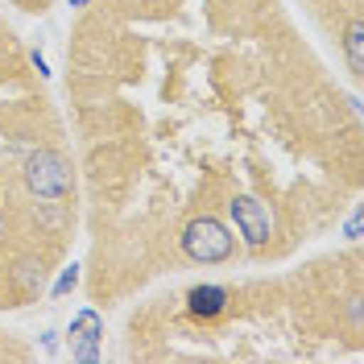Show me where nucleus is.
Returning <instances> with one entry per match:
<instances>
[{"instance_id":"nucleus-1","label":"nucleus","mask_w":364,"mask_h":364,"mask_svg":"<svg viewBox=\"0 0 364 364\" xmlns=\"http://www.w3.org/2000/svg\"><path fill=\"white\" fill-rule=\"evenodd\" d=\"M25 182H29V191L46 199V203H58V199H67L70 195V166L63 154H54V149H38V154H29L25 161Z\"/></svg>"},{"instance_id":"nucleus-2","label":"nucleus","mask_w":364,"mask_h":364,"mask_svg":"<svg viewBox=\"0 0 364 364\" xmlns=\"http://www.w3.org/2000/svg\"><path fill=\"white\" fill-rule=\"evenodd\" d=\"M182 252L199 265H215V261H228L232 257V236L220 220L211 215H199L182 228Z\"/></svg>"},{"instance_id":"nucleus-3","label":"nucleus","mask_w":364,"mask_h":364,"mask_svg":"<svg viewBox=\"0 0 364 364\" xmlns=\"http://www.w3.org/2000/svg\"><path fill=\"white\" fill-rule=\"evenodd\" d=\"M228 215H232V224L240 228V236H245V245H249V249H265V245H269L273 220H269V211L257 203V199L236 195V199L228 203Z\"/></svg>"},{"instance_id":"nucleus-4","label":"nucleus","mask_w":364,"mask_h":364,"mask_svg":"<svg viewBox=\"0 0 364 364\" xmlns=\"http://www.w3.org/2000/svg\"><path fill=\"white\" fill-rule=\"evenodd\" d=\"M104 336V323L95 311H83V315L75 318V327H70V352L79 356V360H95L100 352H95V343Z\"/></svg>"},{"instance_id":"nucleus-5","label":"nucleus","mask_w":364,"mask_h":364,"mask_svg":"<svg viewBox=\"0 0 364 364\" xmlns=\"http://www.w3.org/2000/svg\"><path fill=\"white\" fill-rule=\"evenodd\" d=\"M186 311L195 318H215L228 311V290L224 286H195V290H186Z\"/></svg>"},{"instance_id":"nucleus-6","label":"nucleus","mask_w":364,"mask_h":364,"mask_svg":"<svg viewBox=\"0 0 364 364\" xmlns=\"http://www.w3.org/2000/svg\"><path fill=\"white\" fill-rule=\"evenodd\" d=\"M343 50H348V70L352 75H364V25L352 21L348 33H343Z\"/></svg>"},{"instance_id":"nucleus-7","label":"nucleus","mask_w":364,"mask_h":364,"mask_svg":"<svg viewBox=\"0 0 364 364\" xmlns=\"http://www.w3.org/2000/svg\"><path fill=\"white\" fill-rule=\"evenodd\" d=\"M75 282H79V269L70 265V269L63 273V277H58V286H54V294H67V290H75Z\"/></svg>"},{"instance_id":"nucleus-8","label":"nucleus","mask_w":364,"mask_h":364,"mask_svg":"<svg viewBox=\"0 0 364 364\" xmlns=\"http://www.w3.org/2000/svg\"><path fill=\"white\" fill-rule=\"evenodd\" d=\"M348 240H360V215L348 220Z\"/></svg>"}]
</instances>
